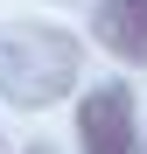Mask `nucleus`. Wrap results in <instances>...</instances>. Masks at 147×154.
<instances>
[{
  "instance_id": "f257e3e1",
  "label": "nucleus",
  "mask_w": 147,
  "mask_h": 154,
  "mask_svg": "<svg viewBox=\"0 0 147 154\" xmlns=\"http://www.w3.org/2000/svg\"><path fill=\"white\" fill-rule=\"evenodd\" d=\"M84 84V42L56 21H0V98L42 112Z\"/></svg>"
},
{
  "instance_id": "f03ea898",
  "label": "nucleus",
  "mask_w": 147,
  "mask_h": 154,
  "mask_svg": "<svg viewBox=\"0 0 147 154\" xmlns=\"http://www.w3.org/2000/svg\"><path fill=\"white\" fill-rule=\"evenodd\" d=\"M77 154H140V105L126 77H105L77 98Z\"/></svg>"
},
{
  "instance_id": "7ed1b4c3",
  "label": "nucleus",
  "mask_w": 147,
  "mask_h": 154,
  "mask_svg": "<svg viewBox=\"0 0 147 154\" xmlns=\"http://www.w3.org/2000/svg\"><path fill=\"white\" fill-rule=\"evenodd\" d=\"M91 35L105 56L147 70V0H91Z\"/></svg>"
},
{
  "instance_id": "20e7f679",
  "label": "nucleus",
  "mask_w": 147,
  "mask_h": 154,
  "mask_svg": "<svg viewBox=\"0 0 147 154\" xmlns=\"http://www.w3.org/2000/svg\"><path fill=\"white\" fill-rule=\"evenodd\" d=\"M21 154H63V147H49V140H28V147H21Z\"/></svg>"
},
{
  "instance_id": "39448f33",
  "label": "nucleus",
  "mask_w": 147,
  "mask_h": 154,
  "mask_svg": "<svg viewBox=\"0 0 147 154\" xmlns=\"http://www.w3.org/2000/svg\"><path fill=\"white\" fill-rule=\"evenodd\" d=\"M140 154H147V126H140Z\"/></svg>"
},
{
  "instance_id": "423d86ee",
  "label": "nucleus",
  "mask_w": 147,
  "mask_h": 154,
  "mask_svg": "<svg viewBox=\"0 0 147 154\" xmlns=\"http://www.w3.org/2000/svg\"><path fill=\"white\" fill-rule=\"evenodd\" d=\"M0 154H7V147H0Z\"/></svg>"
}]
</instances>
